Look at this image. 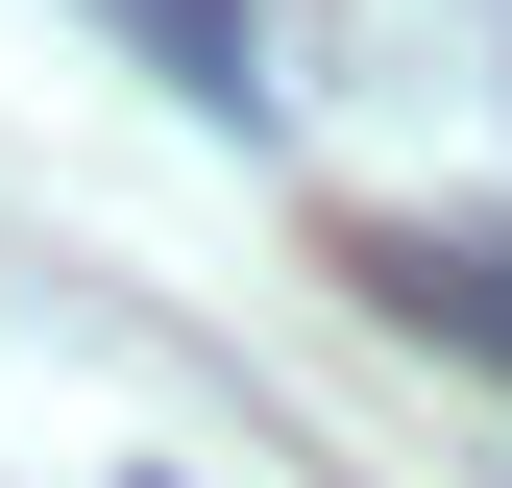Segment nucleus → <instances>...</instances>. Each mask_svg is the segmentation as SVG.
Returning <instances> with one entry per match:
<instances>
[{
    "instance_id": "f257e3e1",
    "label": "nucleus",
    "mask_w": 512,
    "mask_h": 488,
    "mask_svg": "<svg viewBox=\"0 0 512 488\" xmlns=\"http://www.w3.org/2000/svg\"><path fill=\"white\" fill-rule=\"evenodd\" d=\"M98 25H122V49H171V98H220V122L269 98V49H244V0H98Z\"/></svg>"
}]
</instances>
